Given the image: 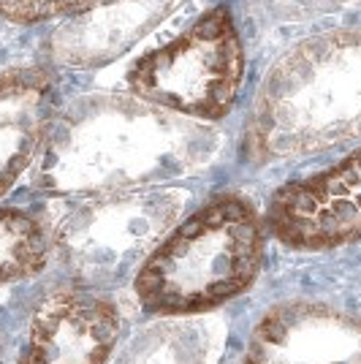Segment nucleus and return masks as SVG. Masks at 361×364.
<instances>
[{
  "label": "nucleus",
  "mask_w": 361,
  "mask_h": 364,
  "mask_svg": "<svg viewBox=\"0 0 361 364\" xmlns=\"http://www.w3.org/2000/svg\"><path fill=\"white\" fill-rule=\"evenodd\" d=\"M264 258V226L242 196H217L166 234L134 277L152 316H196L239 296Z\"/></svg>",
  "instance_id": "3"
},
{
  "label": "nucleus",
  "mask_w": 361,
  "mask_h": 364,
  "mask_svg": "<svg viewBox=\"0 0 361 364\" xmlns=\"http://www.w3.org/2000/svg\"><path fill=\"white\" fill-rule=\"evenodd\" d=\"M242 364H361V316L313 302L271 307Z\"/></svg>",
  "instance_id": "8"
},
{
  "label": "nucleus",
  "mask_w": 361,
  "mask_h": 364,
  "mask_svg": "<svg viewBox=\"0 0 361 364\" xmlns=\"http://www.w3.org/2000/svg\"><path fill=\"white\" fill-rule=\"evenodd\" d=\"M210 134L147 101L90 95L58 112L36 155L33 180L52 193L155 188L207 164Z\"/></svg>",
  "instance_id": "1"
},
{
  "label": "nucleus",
  "mask_w": 361,
  "mask_h": 364,
  "mask_svg": "<svg viewBox=\"0 0 361 364\" xmlns=\"http://www.w3.org/2000/svg\"><path fill=\"white\" fill-rule=\"evenodd\" d=\"M361 139V31H329L288 49L264 76L244 122L253 164Z\"/></svg>",
  "instance_id": "2"
},
{
  "label": "nucleus",
  "mask_w": 361,
  "mask_h": 364,
  "mask_svg": "<svg viewBox=\"0 0 361 364\" xmlns=\"http://www.w3.org/2000/svg\"><path fill=\"white\" fill-rule=\"evenodd\" d=\"M120 313L95 291L46 294L28 321L16 364H106L117 348Z\"/></svg>",
  "instance_id": "7"
},
{
  "label": "nucleus",
  "mask_w": 361,
  "mask_h": 364,
  "mask_svg": "<svg viewBox=\"0 0 361 364\" xmlns=\"http://www.w3.org/2000/svg\"><path fill=\"white\" fill-rule=\"evenodd\" d=\"M244 74L239 33L226 9H212L174 41L139 58L128 74L136 98L190 120L226 117Z\"/></svg>",
  "instance_id": "5"
},
{
  "label": "nucleus",
  "mask_w": 361,
  "mask_h": 364,
  "mask_svg": "<svg viewBox=\"0 0 361 364\" xmlns=\"http://www.w3.org/2000/svg\"><path fill=\"white\" fill-rule=\"evenodd\" d=\"M171 11V0H114L63 25L49 38V55L65 65L112 60Z\"/></svg>",
  "instance_id": "10"
},
{
  "label": "nucleus",
  "mask_w": 361,
  "mask_h": 364,
  "mask_svg": "<svg viewBox=\"0 0 361 364\" xmlns=\"http://www.w3.org/2000/svg\"><path fill=\"white\" fill-rule=\"evenodd\" d=\"M266 226L293 250H329L361 242V150L316 177L280 188Z\"/></svg>",
  "instance_id": "6"
},
{
  "label": "nucleus",
  "mask_w": 361,
  "mask_h": 364,
  "mask_svg": "<svg viewBox=\"0 0 361 364\" xmlns=\"http://www.w3.org/2000/svg\"><path fill=\"white\" fill-rule=\"evenodd\" d=\"M114 364H207V340L193 326H152L134 337Z\"/></svg>",
  "instance_id": "12"
},
{
  "label": "nucleus",
  "mask_w": 361,
  "mask_h": 364,
  "mask_svg": "<svg viewBox=\"0 0 361 364\" xmlns=\"http://www.w3.org/2000/svg\"><path fill=\"white\" fill-rule=\"evenodd\" d=\"M0 364H3V343H0Z\"/></svg>",
  "instance_id": "14"
},
{
  "label": "nucleus",
  "mask_w": 361,
  "mask_h": 364,
  "mask_svg": "<svg viewBox=\"0 0 361 364\" xmlns=\"http://www.w3.org/2000/svg\"><path fill=\"white\" fill-rule=\"evenodd\" d=\"M182 193L136 188L92 193L60 220L52 247L76 286L90 291L120 286L139 272L166 234L177 226Z\"/></svg>",
  "instance_id": "4"
},
{
  "label": "nucleus",
  "mask_w": 361,
  "mask_h": 364,
  "mask_svg": "<svg viewBox=\"0 0 361 364\" xmlns=\"http://www.w3.org/2000/svg\"><path fill=\"white\" fill-rule=\"evenodd\" d=\"M52 237L25 210H0V283L31 280L46 269Z\"/></svg>",
  "instance_id": "11"
},
{
  "label": "nucleus",
  "mask_w": 361,
  "mask_h": 364,
  "mask_svg": "<svg viewBox=\"0 0 361 364\" xmlns=\"http://www.w3.org/2000/svg\"><path fill=\"white\" fill-rule=\"evenodd\" d=\"M106 3H114V0H0V19L14 25H28V22H44L55 16L85 14Z\"/></svg>",
  "instance_id": "13"
},
{
  "label": "nucleus",
  "mask_w": 361,
  "mask_h": 364,
  "mask_svg": "<svg viewBox=\"0 0 361 364\" xmlns=\"http://www.w3.org/2000/svg\"><path fill=\"white\" fill-rule=\"evenodd\" d=\"M58 114L55 79L44 68L0 74V196L36 161Z\"/></svg>",
  "instance_id": "9"
}]
</instances>
